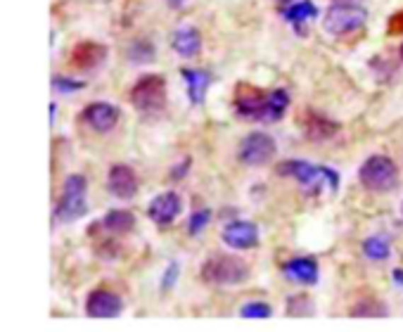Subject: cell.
I'll list each match as a JSON object with an SVG mask.
<instances>
[{
    "instance_id": "obj_32",
    "label": "cell",
    "mask_w": 403,
    "mask_h": 332,
    "mask_svg": "<svg viewBox=\"0 0 403 332\" xmlns=\"http://www.w3.org/2000/svg\"><path fill=\"white\" fill-rule=\"evenodd\" d=\"M401 59H403V45H401Z\"/></svg>"
},
{
    "instance_id": "obj_29",
    "label": "cell",
    "mask_w": 403,
    "mask_h": 332,
    "mask_svg": "<svg viewBox=\"0 0 403 332\" xmlns=\"http://www.w3.org/2000/svg\"><path fill=\"white\" fill-rule=\"evenodd\" d=\"M394 280H396V285H399V287H403V270H399V268L394 270Z\"/></svg>"
},
{
    "instance_id": "obj_28",
    "label": "cell",
    "mask_w": 403,
    "mask_h": 332,
    "mask_svg": "<svg viewBox=\"0 0 403 332\" xmlns=\"http://www.w3.org/2000/svg\"><path fill=\"white\" fill-rule=\"evenodd\" d=\"M176 277H178V263H171L169 270H166V277H164V290L171 287V280L176 282Z\"/></svg>"
},
{
    "instance_id": "obj_21",
    "label": "cell",
    "mask_w": 403,
    "mask_h": 332,
    "mask_svg": "<svg viewBox=\"0 0 403 332\" xmlns=\"http://www.w3.org/2000/svg\"><path fill=\"white\" fill-rule=\"evenodd\" d=\"M363 256L368 261H387L389 254H392V247H389V240L382 235H370L363 240Z\"/></svg>"
},
{
    "instance_id": "obj_2",
    "label": "cell",
    "mask_w": 403,
    "mask_h": 332,
    "mask_svg": "<svg viewBox=\"0 0 403 332\" xmlns=\"http://www.w3.org/2000/svg\"><path fill=\"white\" fill-rule=\"evenodd\" d=\"M249 277L247 261L235 254H214L202 263V280L216 287H235Z\"/></svg>"
},
{
    "instance_id": "obj_9",
    "label": "cell",
    "mask_w": 403,
    "mask_h": 332,
    "mask_svg": "<svg viewBox=\"0 0 403 332\" xmlns=\"http://www.w3.org/2000/svg\"><path fill=\"white\" fill-rule=\"evenodd\" d=\"M107 190L117 200H133L138 193V176L131 166L114 164L107 173Z\"/></svg>"
},
{
    "instance_id": "obj_12",
    "label": "cell",
    "mask_w": 403,
    "mask_h": 332,
    "mask_svg": "<svg viewBox=\"0 0 403 332\" xmlns=\"http://www.w3.org/2000/svg\"><path fill=\"white\" fill-rule=\"evenodd\" d=\"M121 311H124V302L109 290H93L86 299V314L91 318H117Z\"/></svg>"
},
{
    "instance_id": "obj_13",
    "label": "cell",
    "mask_w": 403,
    "mask_h": 332,
    "mask_svg": "<svg viewBox=\"0 0 403 332\" xmlns=\"http://www.w3.org/2000/svg\"><path fill=\"white\" fill-rule=\"evenodd\" d=\"M119 110L109 103H91L84 110V121L95 133H109L119 124Z\"/></svg>"
},
{
    "instance_id": "obj_3",
    "label": "cell",
    "mask_w": 403,
    "mask_h": 332,
    "mask_svg": "<svg viewBox=\"0 0 403 332\" xmlns=\"http://www.w3.org/2000/svg\"><path fill=\"white\" fill-rule=\"evenodd\" d=\"M280 176H292L299 185L309 193H318L323 188H330L332 193L339 188V173L330 166H316L304 159H287L278 166Z\"/></svg>"
},
{
    "instance_id": "obj_11",
    "label": "cell",
    "mask_w": 403,
    "mask_h": 332,
    "mask_svg": "<svg viewBox=\"0 0 403 332\" xmlns=\"http://www.w3.org/2000/svg\"><path fill=\"white\" fill-rule=\"evenodd\" d=\"M221 240L230 249H254L259 245V228L251 221H233L223 228Z\"/></svg>"
},
{
    "instance_id": "obj_5",
    "label": "cell",
    "mask_w": 403,
    "mask_h": 332,
    "mask_svg": "<svg viewBox=\"0 0 403 332\" xmlns=\"http://www.w3.org/2000/svg\"><path fill=\"white\" fill-rule=\"evenodd\" d=\"M131 105L142 114H159L166 107V79L147 74L131 88Z\"/></svg>"
},
{
    "instance_id": "obj_14",
    "label": "cell",
    "mask_w": 403,
    "mask_h": 332,
    "mask_svg": "<svg viewBox=\"0 0 403 332\" xmlns=\"http://www.w3.org/2000/svg\"><path fill=\"white\" fill-rule=\"evenodd\" d=\"M107 59V47L95 40H84L76 43L72 50V64L81 71H91L95 67H100Z\"/></svg>"
},
{
    "instance_id": "obj_18",
    "label": "cell",
    "mask_w": 403,
    "mask_h": 332,
    "mask_svg": "<svg viewBox=\"0 0 403 332\" xmlns=\"http://www.w3.org/2000/svg\"><path fill=\"white\" fill-rule=\"evenodd\" d=\"M183 79L188 84V98L193 105H200L204 100V93L211 86V76L202 69H183Z\"/></svg>"
},
{
    "instance_id": "obj_10",
    "label": "cell",
    "mask_w": 403,
    "mask_h": 332,
    "mask_svg": "<svg viewBox=\"0 0 403 332\" xmlns=\"http://www.w3.org/2000/svg\"><path fill=\"white\" fill-rule=\"evenodd\" d=\"M181 212H183V200L178 193H174V190H171V193L157 195L147 207V216L157 223V226H169V223H174L178 219Z\"/></svg>"
},
{
    "instance_id": "obj_33",
    "label": "cell",
    "mask_w": 403,
    "mask_h": 332,
    "mask_svg": "<svg viewBox=\"0 0 403 332\" xmlns=\"http://www.w3.org/2000/svg\"><path fill=\"white\" fill-rule=\"evenodd\" d=\"M401 216H403V205H401Z\"/></svg>"
},
{
    "instance_id": "obj_24",
    "label": "cell",
    "mask_w": 403,
    "mask_h": 332,
    "mask_svg": "<svg viewBox=\"0 0 403 332\" xmlns=\"http://www.w3.org/2000/svg\"><path fill=\"white\" fill-rule=\"evenodd\" d=\"M211 221V209H197V212H193V216H190L188 221V233L190 235H200L204 228L209 226Z\"/></svg>"
},
{
    "instance_id": "obj_7",
    "label": "cell",
    "mask_w": 403,
    "mask_h": 332,
    "mask_svg": "<svg viewBox=\"0 0 403 332\" xmlns=\"http://www.w3.org/2000/svg\"><path fill=\"white\" fill-rule=\"evenodd\" d=\"M365 19H368V10L361 8V5L334 3L325 12L323 29L330 36H349V33H356L365 24Z\"/></svg>"
},
{
    "instance_id": "obj_17",
    "label": "cell",
    "mask_w": 403,
    "mask_h": 332,
    "mask_svg": "<svg viewBox=\"0 0 403 332\" xmlns=\"http://www.w3.org/2000/svg\"><path fill=\"white\" fill-rule=\"evenodd\" d=\"M304 131H306V138L309 140H327V138H332L334 133L339 131V126L334 124V121H330L327 117H323V114H316V112H309V117H306V126H304Z\"/></svg>"
},
{
    "instance_id": "obj_15",
    "label": "cell",
    "mask_w": 403,
    "mask_h": 332,
    "mask_svg": "<svg viewBox=\"0 0 403 332\" xmlns=\"http://www.w3.org/2000/svg\"><path fill=\"white\" fill-rule=\"evenodd\" d=\"M283 275L297 285H316L320 277V270H318V263L309 259V256H297V259L285 261Z\"/></svg>"
},
{
    "instance_id": "obj_25",
    "label": "cell",
    "mask_w": 403,
    "mask_h": 332,
    "mask_svg": "<svg viewBox=\"0 0 403 332\" xmlns=\"http://www.w3.org/2000/svg\"><path fill=\"white\" fill-rule=\"evenodd\" d=\"M240 316L242 318H271L273 309L266 302H247L240 309Z\"/></svg>"
},
{
    "instance_id": "obj_26",
    "label": "cell",
    "mask_w": 403,
    "mask_h": 332,
    "mask_svg": "<svg viewBox=\"0 0 403 332\" xmlns=\"http://www.w3.org/2000/svg\"><path fill=\"white\" fill-rule=\"evenodd\" d=\"M128 55H131V62H149V59L154 57V47L147 43V40H138V43L131 45V50H128Z\"/></svg>"
},
{
    "instance_id": "obj_20",
    "label": "cell",
    "mask_w": 403,
    "mask_h": 332,
    "mask_svg": "<svg viewBox=\"0 0 403 332\" xmlns=\"http://www.w3.org/2000/svg\"><path fill=\"white\" fill-rule=\"evenodd\" d=\"M283 15L290 24H304V22H309V19L318 17V8L311 3V0H295V3L287 5V10Z\"/></svg>"
},
{
    "instance_id": "obj_27",
    "label": "cell",
    "mask_w": 403,
    "mask_h": 332,
    "mask_svg": "<svg viewBox=\"0 0 403 332\" xmlns=\"http://www.w3.org/2000/svg\"><path fill=\"white\" fill-rule=\"evenodd\" d=\"M52 86H55V91H59V93H72V91H79V88H84V81H69L67 76H55L52 79Z\"/></svg>"
},
{
    "instance_id": "obj_6",
    "label": "cell",
    "mask_w": 403,
    "mask_h": 332,
    "mask_svg": "<svg viewBox=\"0 0 403 332\" xmlns=\"http://www.w3.org/2000/svg\"><path fill=\"white\" fill-rule=\"evenodd\" d=\"M88 181L86 176L81 173H72L67 176L64 185H62V198L57 202V209H55V216L59 221H76L88 212Z\"/></svg>"
},
{
    "instance_id": "obj_16",
    "label": "cell",
    "mask_w": 403,
    "mask_h": 332,
    "mask_svg": "<svg viewBox=\"0 0 403 332\" xmlns=\"http://www.w3.org/2000/svg\"><path fill=\"white\" fill-rule=\"evenodd\" d=\"M171 47L178 52L181 57H197L202 50V33L195 26H181L171 36Z\"/></svg>"
},
{
    "instance_id": "obj_1",
    "label": "cell",
    "mask_w": 403,
    "mask_h": 332,
    "mask_svg": "<svg viewBox=\"0 0 403 332\" xmlns=\"http://www.w3.org/2000/svg\"><path fill=\"white\" fill-rule=\"evenodd\" d=\"M287 107H290V93L283 91V88L271 93H256L254 88H249V91L244 93L240 88L235 95V110L242 119L273 124V121L283 119Z\"/></svg>"
},
{
    "instance_id": "obj_19",
    "label": "cell",
    "mask_w": 403,
    "mask_h": 332,
    "mask_svg": "<svg viewBox=\"0 0 403 332\" xmlns=\"http://www.w3.org/2000/svg\"><path fill=\"white\" fill-rule=\"evenodd\" d=\"M102 226L114 235H126L135 228V216L128 212V209H112V212H107V216L102 219Z\"/></svg>"
},
{
    "instance_id": "obj_22",
    "label": "cell",
    "mask_w": 403,
    "mask_h": 332,
    "mask_svg": "<svg viewBox=\"0 0 403 332\" xmlns=\"http://www.w3.org/2000/svg\"><path fill=\"white\" fill-rule=\"evenodd\" d=\"M351 316H358V318H385L387 316V309L382 307L380 302H361L356 304L351 311Z\"/></svg>"
},
{
    "instance_id": "obj_30",
    "label": "cell",
    "mask_w": 403,
    "mask_h": 332,
    "mask_svg": "<svg viewBox=\"0 0 403 332\" xmlns=\"http://www.w3.org/2000/svg\"><path fill=\"white\" fill-rule=\"evenodd\" d=\"M334 3H346V5H358V0H334Z\"/></svg>"
},
{
    "instance_id": "obj_23",
    "label": "cell",
    "mask_w": 403,
    "mask_h": 332,
    "mask_svg": "<svg viewBox=\"0 0 403 332\" xmlns=\"http://www.w3.org/2000/svg\"><path fill=\"white\" fill-rule=\"evenodd\" d=\"M287 314L290 316H311L313 314V304L306 294H297L287 299Z\"/></svg>"
},
{
    "instance_id": "obj_31",
    "label": "cell",
    "mask_w": 403,
    "mask_h": 332,
    "mask_svg": "<svg viewBox=\"0 0 403 332\" xmlns=\"http://www.w3.org/2000/svg\"><path fill=\"white\" fill-rule=\"evenodd\" d=\"M276 3H280V5H290V3H295V0H276Z\"/></svg>"
},
{
    "instance_id": "obj_4",
    "label": "cell",
    "mask_w": 403,
    "mask_h": 332,
    "mask_svg": "<svg viewBox=\"0 0 403 332\" xmlns=\"http://www.w3.org/2000/svg\"><path fill=\"white\" fill-rule=\"evenodd\" d=\"M358 181L365 190L375 195H385L399 185V166L392 157L385 154H373L358 168Z\"/></svg>"
},
{
    "instance_id": "obj_8",
    "label": "cell",
    "mask_w": 403,
    "mask_h": 332,
    "mask_svg": "<svg viewBox=\"0 0 403 332\" xmlns=\"http://www.w3.org/2000/svg\"><path fill=\"white\" fill-rule=\"evenodd\" d=\"M278 145L273 140V135L268 133H249L247 138H242L240 147H237V157H240L242 164L247 166H263L276 157Z\"/></svg>"
}]
</instances>
